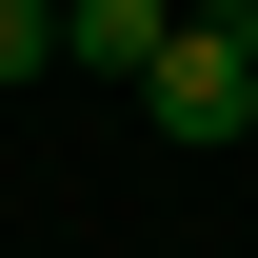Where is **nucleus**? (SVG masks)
Masks as SVG:
<instances>
[{
    "mask_svg": "<svg viewBox=\"0 0 258 258\" xmlns=\"http://www.w3.org/2000/svg\"><path fill=\"white\" fill-rule=\"evenodd\" d=\"M139 119H159L179 159H219V139L258 119V60H238V20H219V0H179V40L139 60Z\"/></svg>",
    "mask_w": 258,
    "mask_h": 258,
    "instance_id": "obj_1",
    "label": "nucleus"
},
{
    "mask_svg": "<svg viewBox=\"0 0 258 258\" xmlns=\"http://www.w3.org/2000/svg\"><path fill=\"white\" fill-rule=\"evenodd\" d=\"M159 40H179V0H60V60H119V80H139Z\"/></svg>",
    "mask_w": 258,
    "mask_h": 258,
    "instance_id": "obj_2",
    "label": "nucleus"
},
{
    "mask_svg": "<svg viewBox=\"0 0 258 258\" xmlns=\"http://www.w3.org/2000/svg\"><path fill=\"white\" fill-rule=\"evenodd\" d=\"M60 60V0H0V80H40Z\"/></svg>",
    "mask_w": 258,
    "mask_h": 258,
    "instance_id": "obj_3",
    "label": "nucleus"
},
{
    "mask_svg": "<svg viewBox=\"0 0 258 258\" xmlns=\"http://www.w3.org/2000/svg\"><path fill=\"white\" fill-rule=\"evenodd\" d=\"M219 20H238V60H258V0H219Z\"/></svg>",
    "mask_w": 258,
    "mask_h": 258,
    "instance_id": "obj_4",
    "label": "nucleus"
}]
</instances>
